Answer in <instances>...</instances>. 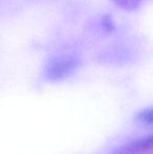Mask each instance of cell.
I'll return each mask as SVG.
<instances>
[{
	"label": "cell",
	"mask_w": 153,
	"mask_h": 154,
	"mask_svg": "<svg viewBox=\"0 0 153 154\" xmlns=\"http://www.w3.org/2000/svg\"><path fill=\"white\" fill-rule=\"evenodd\" d=\"M152 147L153 138L151 135H149L118 147L112 154H147L151 152Z\"/></svg>",
	"instance_id": "6da1fadb"
},
{
	"label": "cell",
	"mask_w": 153,
	"mask_h": 154,
	"mask_svg": "<svg viewBox=\"0 0 153 154\" xmlns=\"http://www.w3.org/2000/svg\"><path fill=\"white\" fill-rule=\"evenodd\" d=\"M115 5L125 11H134L142 4L143 0H112Z\"/></svg>",
	"instance_id": "7a4b0ae2"
},
{
	"label": "cell",
	"mask_w": 153,
	"mask_h": 154,
	"mask_svg": "<svg viewBox=\"0 0 153 154\" xmlns=\"http://www.w3.org/2000/svg\"><path fill=\"white\" fill-rule=\"evenodd\" d=\"M137 121L144 123V124H151L152 123V110L151 109H145L141 111L136 116Z\"/></svg>",
	"instance_id": "3957f363"
}]
</instances>
